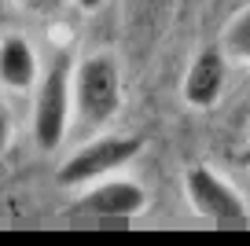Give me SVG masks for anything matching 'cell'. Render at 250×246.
<instances>
[{
  "label": "cell",
  "instance_id": "1",
  "mask_svg": "<svg viewBox=\"0 0 250 246\" xmlns=\"http://www.w3.org/2000/svg\"><path fill=\"white\" fill-rule=\"evenodd\" d=\"M70 100L85 122L103 125L122 110L125 85H122V70L110 55H85L81 62H74L70 70Z\"/></svg>",
  "mask_w": 250,
  "mask_h": 246
},
{
  "label": "cell",
  "instance_id": "2",
  "mask_svg": "<svg viewBox=\"0 0 250 246\" xmlns=\"http://www.w3.org/2000/svg\"><path fill=\"white\" fill-rule=\"evenodd\" d=\"M144 154V136H129V132H107V136L88 140L85 147L70 154L59 165L55 180L59 187H85L92 180H103L110 173H118L122 165L136 162Z\"/></svg>",
  "mask_w": 250,
  "mask_h": 246
},
{
  "label": "cell",
  "instance_id": "3",
  "mask_svg": "<svg viewBox=\"0 0 250 246\" xmlns=\"http://www.w3.org/2000/svg\"><path fill=\"white\" fill-rule=\"evenodd\" d=\"M70 55H59L52 66L44 70L37 85V96H33V144L41 151H59V144L66 140V129H70Z\"/></svg>",
  "mask_w": 250,
  "mask_h": 246
},
{
  "label": "cell",
  "instance_id": "4",
  "mask_svg": "<svg viewBox=\"0 0 250 246\" xmlns=\"http://www.w3.org/2000/svg\"><path fill=\"white\" fill-rule=\"evenodd\" d=\"M184 199L199 217L217 221V224H239V221H247V213H250L243 195L235 191L217 169H210V165H191V169H188Z\"/></svg>",
  "mask_w": 250,
  "mask_h": 246
},
{
  "label": "cell",
  "instance_id": "5",
  "mask_svg": "<svg viewBox=\"0 0 250 246\" xmlns=\"http://www.w3.org/2000/svg\"><path fill=\"white\" fill-rule=\"evenodd\" d=\"M151 206L147 191L133 177H103L81 187L74 213L85 217H107V221H125V217H140Z\"/></svg>",
  "mask_w": 250,
  "mask_h": 246
},
{
  "label": "cell",
  "instance_id": "6",
  "mask_svg": "<svg viewBox=\"0 0 250 246\" xmlns=\"http://www.w3.org/2000/svg\"><path fill=\"white\" fill-rule=\"evenodd\" d=\"M228 81V55L221 44H206L195 55V62L188 66L184 81H180V100L191 110H210L217 107L221 92H225Z\"/></svg>",
  "mask_w": 250,
  "mask_h": 246
},
{
  "label": "cell",
  "instance_id": "7",
  "mask_svg": "<svg viewBox=\"0 0 250 246\" xmlns=\"http://www.w3.org/2000/svg\"><path fill=\"white\" fill-rule=\"evenodd\" d=\"M41 77L37 52L22 33H4L0 37V88L4 92H30Z\"/></svg>",
  "mask_w": 250,
  "mask_h": 246
},
{
  "label": "cell",
  "instance_id": "8",
  "mask_svg": "<svg viewBox=\"0 0 250 246\" xmlns=\"http://www.w3.org/2000/svg\"><path fill=\"white\" fill-rule=\"evenodd\" d=\"M221 48H225V55L232 62H239V66L250 70V4L228 19L225 37H221Z\"/></svg>",
  "mask_w": 250,
  "mask_h": 246
},
{
  "label": "cell",
  "instance_id": "9",
  "mask_svg": "<svg viewBox=\"0 0 250 246\" xmlns=\"http://www.w3.org/2000/svg\"><path fill=\"white\" fill-rule=\"evenodd\" d=\"M15 4L26 15H37V19H55L70 8V0H15Z\"/></svg>",
  "mask_w": 250,
  "mask_h": 246
},
{
  "label": "cell",
  "instance_id": "10",
  "mask_svg": "<svg viewBox=\"0 0 250 246\" xmlns=\"http://www.w3.org/2000/svg\"><path fill=\"white\" fill-rule=\"evenodd\" d=\"M11 136H15V125H11V114H8V107H4V100H0V158L8 154Z\"/></svg>",
  "mask_w": 250,
  "mask_h": 246
},
{
  "label": "cell",
  "instance_id": "11",
  "mask_svg": "<svg viewBox=\"0 0 250 246\" xmlns=\"http://www.w3.org/2000/svg\"><path fill=\"white\" fill-rule=\"evenodd\" d=\"M74 4H78V8L85 11V15H92V11H100V4H103V0H74Z\"/></svg>",
  "mask_w": 250,
  "mask_h": 246
},
{
  "label": "cell",
  "instance_id": "12",
  "mask_svg": "<svg viewBox=\"0 0 250 246\" xmlns=\"http://www.w3.org/2000/svg\"><path fill=\"white\" fill-rule=\"evenodd\" d=\"M239 162H243V165H247V169H250V147H247V151L239 154Z\"/></svg>",
  "mask_w": 250,
  "mask_h": 246
}]
</instances>
